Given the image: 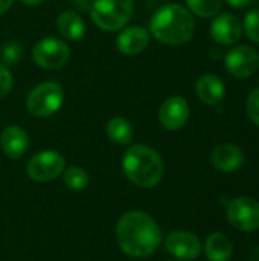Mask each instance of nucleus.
I'll return each instance as SVG.
<instances>
[{"label": "nucleus", "instance_id": "nucleus-1", "mask_svg": "<svg viewBox=\"0 0 259 261\" xmlns=\"http://www.w3.org/2000/svg\"><path fill=\"white\" fill-rule=\"evenodd\" d=\"M116 239L124 254L134 258H145L154 254L160 246L162 231L150 214L130 211L119 219Z\"/></svg>", "mask_w": 259, "mask_h": 261}, {"label": "nucleus", "instance_id": "nucleus-2", "mask_svg": "<svg viewBox=\"0 0 259 261\" xmlns=\"http://www.w3.org/2000/svg\"><path fill=\"white\" fill-rule=\"evenodd\" d=\"M194 31L195 23L191 11L177 3L160 6L150 20V34L157 41L169 46L188 43Z\"/></svg>", "mask_w": 259, "mask_h": 261}, {"label": "nucleus", "instance_id": "nucleus-3", "mask_svg": "<svg viewBox=\"0 0 259 261\" xmlns=\"http://www.w3.org/2000/svg\"><path fill=\"white\" fill-rule=\"evenodd\" d=\"M122 170L127 179L134 185L151 188L162 180L165 165L154 148L145 144H136L125 151L122 158Z\"/></svg>", "mask_w": 259, "mask_h": 261}, {"label": "nucleus", "instance_id": "nucleus-4", "mask_svg": "<svg viewBox=\"0 0 259 261\" xmlns=\"http://www.w3.org/2000/svg\"><path fill=\"white\" fill-rule=\"evenodd\" d=\"M134 0H93L90 17L93 23L104 31H119L131 18Z\"/></svg>", "mask_w": 259, "mask_h": 261}, {"label": "nucleus", "instance_id": "nucleus-5", "mask_svg": "<svg viewBox=\"0 0 259 261\" xmlns=\"http://www.w3.org/2000/svg\"><path fill=\"white\" fill-rule=\"evenodd\" d=\"M64 102V90L56 81H44L35 86L27 98L26 109L37 118H47L56 113Z\"/></svg>", "mask_w": 259, "mask_h": 261}, {"label": "nucleus", "instance_id": "nucleus-6", "mask_svg": "<svg viewBox=\"0 0 259 261\" xmlns=\"http://www.w3.org/2000/svg\"><path fill=\"white\" fill-rule=\"evenodd\" d=\"M32 58L37 66L47 70H56L67 64L70 58V49L67 43L60 38L44 37L35 43L32 49Z\"/></svg>", "mask_w": 259, "mask_h": 261}, {"label": "nucleus", "instance_id": "nucleus-7", "mask_svg": "<svg viewBox=\"0 0 259 261\" xmlns=\"http://www.w3.org/2000/svg\"><path fill=\"white\" fill-rule=\"evenodd\" d=\"M64 167L66 161L61 153L55 150H44L31 158L26 173L35 182H50L64 171Z\"/></svg>", "mask_w": 259, "mask_h": 261}, {"label": "nucleus", "instance_id": "nucleus-8", "mask_svg": "<svg viewBox=\"0 0 259 261\" xmlns=\"http://www.w3.org/2000/svg\"><path fill=\"white\" fill-rule=\"evenodd\" d=\"M231 225L244 232L259 229V202L252 197H237L229 202L226 210Z\"/></svg>", "mask_w": 259, "mask_h": 261}, {"label": "nucleus", "instance_id": "nucleus-9", "mask_svg": "<svg viewBox=\"0 0 259 261\" xmlns=\"http://www.w3.org/2000/svg\"><path fill=\"white\" fill-rule=\"evenodd\" d=\"M224 67L235 78H249L259 67L258 52L250 46H235L224 58Z\"/></svg>", "mask_w": 259, "mask_h": 261}, {"label": "nucleus", "instance_id": "nucleus-10", "mask_svg": "<svg viewBox=\"0 0 259 261\" xmlns=\"http://www.w3.org/2000/svg\"><path fill=\"white\" fill-rule=\"evenodd\" d=\"M189 119V106L182 96H169L159 109V122L171 132L180 130Z\"/></svg>", "mask_w": 259, "mask_h": 261}, {"label": "nucleus", "instance_id": "nucleus-11", "mask_svg": "<svg viewBox=\"0 0 259 261\" xmlns=\"http://www.w3.org/2000/svg\"><path fill=\"white\" fill-rule=\"evenodd\" d=\"M165 249L168 254L180 260H194L202 252V243L191 232L174 231L165 239Z\"/></svg>", "mask_w": 259, "mask_h": 261}, {"label": "nucleus", "instance_id": "nucleus-12", "mask_svg": "<svg viewBox=\"0 0 259 261\" xmlns=\"http://www.w3.org/2000/svg\"><path fill=\"white\" fill-rule=\"evenodd\" d=\"M243 24L240 18L234 14L223 12L215 15L211 23V37L221 46H231L237 43L241 37Z\"/></svg>", "mask_w": 259, "mask_h": 261}, {"label": "nucleus", "instance_id": "nucleus-13", "mask_svg": "<svg viewBox=\"0 0 259 261\" xmlns=\"http://www.w3.org/2000/svg\"><path fill=\"white\" fill-rule=\"evenodd\" d=\"M150 44V32L142 26L125 28L116 38V47L121 54L137 55L142 54Z\"/></svg>", "mask_w": 259, "mask_h": 261}, {"label": "nucleus", "instance_id": "nucleus-14", "mask_svg": "<svg viewBox=\"0 0 259 261\" xmlns=\"http://www.w3.org/2000/svg\"><path fill=\"white\" fill-rule=\"evenodd\" d=\"M29 145L27 133L20 125H8L0 135V148L11 159H20Z\"/></svg>", "mask_w": 259, "mask_h": 261}, {"label": "nucleus", "instance_id": "nucleus-15", "mask_svg": "<svg viewBox=\"0 0 259 261\" xmlns=\"http://www.w3.org/2000/svg\"><path fill=\"white\" fill-rule=\"evenodd\" d=\"M211 162L217 170L224 173H232L243 167L244 153L240 147L234 144H223L214 148L211 154Z\"/></svg>", "mask_w": 259, "mask_h": 261}, {"label": "nucleus", "instance_id": "nucleus-16", "mask_svg": "<svg viewBox=\"0 0 259 261\" xmlns=\"http://www.w3.org/2000/svg\"><path fill=\"white\" fill-rule=\"evenodd\" d=\"M195 92L202 102L208 106H217L218 102L223 101L226 89H224V83L217 75L206 73L198 78L195 84Z\"/></svg>", "mask_w": 259, "mask_h": 261}, {"label": "nucleus", "instance_id": "nucleus-17", "mask_svg": "<svg viewBox=\"0 0 259 261\" xmlns=\"http://www.w3.org/2000/svg\"><path fill=\"white\" fill-rule=\"evenodd\" d=\"M56 29L60 35L69 41H78L85 34L82 17L75 11H64L56 18Z\"/></svg>", "mask_w": 259, "mask_h": 261}, {"label": "nucleus", "instance_id": "nucleus-18", "mask_svg": "<svg viewBox=\"0 0 259 261\" xmlns=\"http://www.w3.org/2000/svg\"><path fill=\"white\" fill-rule=\"evenodd\" d=\"M205 254L209 261H229L232 258V243L227 236L214 232L206 239Z\"/></svg>", "mask_w": 259, "mask_h": 261}, {"label": "nucleus", "instance_id": "nucleus-19", "mask_svg": "<svg viewBox=\"0 0 259 261\" xmlns=\"http://www.w3.org/2000/svg\"><path fill=\"white\" fill-rule=\"evenodd\" d=\"M107 136L118 145H128L133 139V125L128 119L116 116L107 124Z\"/></svg>", "mask_w": 259, "mask_h": 261}, {"label": "nucleus", "instance_id": "nucleus-20", "mask_svg": "<svg viewBox=\"0 0 259 261\" xmlns=\"http://www.w3.org/2000/svg\"><path fill=\"white\" fill-rule=\"evenodd\" d=\"M223 0H186V5L191 12L198 17L208 18L220 12Z\"/></svg>", "mask_w": 259, "mask_h": 261}, {"label": "nucleus", "instance_id": "nucleus-21", "mask_svg": "<svg viewBox=\"0 0 259 261\" xmlns=\"http://www.w3.org/2000/svg\"><path fill=\"white\" fill-rule=\"evenodd\" d=\"M64 184L72 191H81L89 184V174L79 167H70L63 174Z\"/></svg>", "mask_w": 259, "mask_h": 261}, {"label": "nucleus", "instance_id": "nucleus-22", "mask_svg": "<svg viewBox=\"0 0 259 261\" xmlns=\"http://www.w3.org/2000/svg\"><path fill=\"white\" fill-rule=\"evenodd\" d=\"M244 31L246 35L259 44V8H253L244 17Z\"/></svg>", "mask_w": 259, "mask_h": 261}, {"label": "nucleus", "instance_id": "nucleus-23", "mask_svg": "<svg viewBox=\"0 0 259 261\" xmlns=\"http://www.w3.org/2000/svg\"><path fill=\"white\" fill-rule=\"evenodd\" d=\"M246 109H247V115L252 119V122L259 127V87L255 89L253 92H250V95L247 98Z\"/></svg>", "mask_w": 259, "mask_h": 261}, {"label": "nucleus", "instance_id": "nucleus-24", "mask_svg": "<svg viewBox=\"0 0 259 261\" xmlns=\"http://www.w3.org/2000/svg\"><path fill=\"white\" fill-rule=\"evenodd\" d=\"M0 55L3 58V61L6 64H15L21 55V49L17 43H8L3 46V49L0 50Z\"/></svg>", "mask_w": 259, "mask_h": 261}, {"label": "nucleus", "instance_id": "nucleus-25", "mask_svg": "<svg viewBox=\"0 0 259 261\" xmlns=\"http://www.w3.org/2000/svg\"><path fill=\"white\" fill-rule=\"evenodd\" d=\"M12 83H14V80H12L9 69L3 63H0V99L5 98L11 92Z\"/></svg>", "mask_w": 259, "mask_h": 261}, {"label": "nucleus", "instance_id": "nucleus-26", "mask_svg": "<svg viewBox=\"0 0 259 261\" xmlns=\"http://www.w3.org/2000/svg\"><path fill=\"white\" fill-rule=\"evenodd\" d=\"M72 5H75L78 9H81V11H85V9H90V5H92V2L93 0H69Z\"/></svg>", "mask_w": 259, "mask_h": 261}, {"label": "nucleus", "instance_id": "nucleus-27", "mask_svg": "<svg viewBox=\"0 0 259 261\" xmlns=\"http://www.w3.org/2000/svg\"><path fill=\"white\" fill-rule=\"evenodd\" d=\"M232 8H237V9H241V8H246L250 5L252 0H226Z\"/></svg>", "mask_w": 259, "mask_h": 261}, {"label": "nucleus", "instance_id": "nucleus-28", "mask_svg": "<svg viewBox=\"0 0 259 261\" xmlns=\"http://www.w3.org/2000/svg\"><path fill=\"white\" fill-rule=\"evenodd\" d=\"M12 3H14V0H0V15L8 12L9 8L12 6Z\"/></svg>", "mask_w": 259, "mask_h": 261}, {"label": "nucleus", "instance_id": "nucleus-29", "mask_svg": "<svg viewBox=\"0 0 259 261\" xmlns=\"http://www.w3.org/2000/svg\"><path fill=\"white\" fill-rule=\"evenodd\" d=\"M20 2L24 5H29V6H37V5H41L44 0H20Z\"/></svg>", "mask_w": 259, "mask_h": 261}, {"label": "nucleus", "instance_id": "nucleus-30", "mask_svg": "<svg viewBox=\"0 0 259 261\" xmlns=\"http://www.w3.org/2000/svg\"><path fill=\"white\" fill-rule=\"evenodd\" d=\"M253 261H259V246L255 249V252H253Z\"/></svg>", "mask_w": 259, "mask_h": 261}]
</instances>
